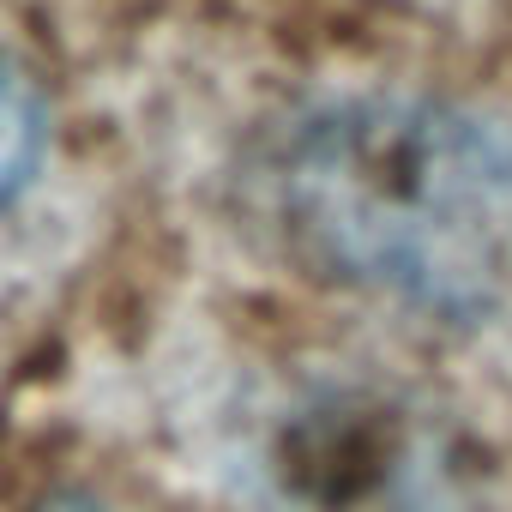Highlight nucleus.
Instances as JSON below:
<instances>
[{
  "instance_id": "obj_3",
  "label": "nucleus",
  "mask_w": 512,
  "mask_h": 512,
  "mask_svg": "<svg viewBox=\"0 0 512 512\" xmlns=\"http://www.w3.org/2000/svg\"><path fill=\"white\" fill-rule=\"evenodd\" d=\"M49 139V109L25 61L0 43V211H13V199L31 187Z\"/></svg>"
},
{
  "instance_id": "obj_1",
  "label": "nucleus",
  "mask_w": 512,
  "mask_h": 512,
  "mask_svg": "<svg viewBox=\"0 0 512 512\" xmlns=\"http://www.w3.org/2000/svg\"><path fill=\"white\" fill-rule=\"evenodd\" d=\"M266 223L326 284L434 314L512 308V127L440 97L296 115L260 169Z\"/></svg>"
},
{
  "instance_id": "obj_4",
  "label": "nucleus",
  "mask_w": 512,
  "mask_h": 512,
  "mask_svg": "<svg viewBox=\"0 0 512 512\" xmlns=\"http://www.w3.org/2000/svg\"><path fill=\"white\" fill-rule=\"evenodd\" d=\"M55 512H103V506H85V500H73V506H55Z\"/></svg>"
},
{
  "instance_id": "obj_2",
  "label": "nucleus",
  "mask_w": 512,
  "mask_h": 512,
  "mask_svg": "<svg viewBox=\"0 0 512 512\" xmlns=\"http://www.w3.org/2000/svg\"><path fill=\"white\" fill-rule=\"evenodd\" d=\"M266 512H452V470L410 410L338 398L296 410L260 452Z\"/></svg>"
}]
</instances>
